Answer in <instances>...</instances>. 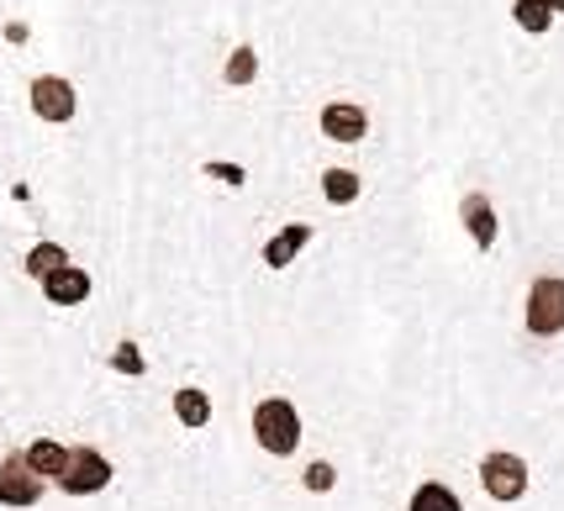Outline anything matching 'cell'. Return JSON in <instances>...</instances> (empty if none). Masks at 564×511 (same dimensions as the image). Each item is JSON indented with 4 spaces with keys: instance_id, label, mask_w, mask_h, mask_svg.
<instances>
[{
    "instance_id": "obj_1",
    "label": "cell",
    "mask_w": 564,
    "mask_h": 511,
    "mask_svg": "<svg viewBox=\"0 0 564 511\" xmlns=\"http://www.w3.org/2000/svg\"><path fill=\"white\" fill-rule=\"evenodd\" d=\"M253 438H259V448L274 454V459L295 454V443H301V416H295V406L285 395H270V401L253 406Z\"/></svg>"
},
{
    "instance_id": "obj_2",
    "label": "cell",
    "mask_w": 564,
    "mask_h": 511,
    "mask_svg": "<svg viewBox=\"0 0 564 511\" xmlns=\"http://www.w3.org/2000/svg\"><path fill=\"white\" fill-rule=\"evenodd\" d=\"M58 486L69 496H96V490L111 486V464L100 448H69L64 454V469H58Z\"/></svg>"
},
{
    "instance_id": "obj_3",
    "label": "cell",
    "mask_w": 564,
    "mask_h": 511,
    "mask_svg": "<svg viewBox=\"0 0 564 511\" xmlns=\"http://www.w3.org/2000/svg\"><path fill=\"white\" fill-rule=\"evenodd\" d=\"M528 333H539V338H560L564 333V280L549 274L528 291Z\"/></svg>"
},
{
    "instance_id": "obj_4",
    "label": "cell",
    "mask_w": 564,
    "mask_h": 511,
    "mask_svg": "<svg viewBox=\"0 0 564 511\" xmlns=\"http://www.w3.org/2000/svg\"><path fill=\"white\" fill-rule=\"evenodd\" d=\"M480 480H486V490H491L496 501H517L528 490V464L517 459V454H491V459L480 464Z\"/></svg>"
},
{
    "instance_id": "obj_5",
    "label": "cell",
    "mask_w": 564,
    "mask_h": 511,
    "mask_svg": "<svg viewBox=\"0 0 564 511\" xmlns=\"http://www.w3.org/2000/svg\"><path fill=\"white\" fill-rule=\"evenodd\" d=\"M32 111H37L43 122H69L74 117V85L69 79H58V74L32 79Z\"/></svg>"
},
{
    "instance_id": "obj_6",
    "label": "cell",
    "mask_w": 564,
    "mask_h": 511,
    "mask_svg": "<svg viewBox=\"0 0 564 511\" xmlns=\"http://www.w3.org/2000/svg\"><path fill=\"white\" fill-rule=\"evenodd\" d=\"M37 496H43V480L22 459L0 464V507H37Z\"/></svg>"
},
{
    "instance_id": "obj_7",
    "label": "cell",
    "mask_w": 564,
    "mask_h": 511,
    "mask_svg": "<svg viewBox=\"0 0 564 511\" xmlns=\"http://www.w3.org/2000/svg\"><path fill=\"white\" fill-rule=\"evenodd\" d=\"M322 132H327L333 143H359L369 132V117L359 106H348V100H333V106L322 111Z\"/></svg>"
},
{
    "instance_id": "obj_8",
    "label": "cell",
    "mask_w": 564,
    "mask_h": 511,
    "mask_svg": "<svg viewBox=\"0 0 564 511\" xmlns=\"http://www.w3.org/2000/svg\"><path fill=\"white\" fill-rule=\"evenodd\" d=\"M43 295H48L53 306H79V301L90 295V274H85V269H74V264L53 269L48 280H43Z\"/></svg>"
},
{
    "instance_id": "obj_9",
    "label": "cell",
    "mask_w": 564,
    "mask_h": 511,
    "mask_svg": "<svg viewBox=\"0 0 564 511\" xmlns=\"http://www.w3.org/2000/svg\"><path fill=\"white\" fill-rule=\"evenodd\" d=\"M312 243V221H291V227H280L270 243H264V264L270 269H285V264H295V253Z\"/></svg>"
},
{
    "instance_id": "obj_10",
    "label": "cell",
    "mask_w": 564,
    "mask_h": 511,
    "mask_svg": "<svg viewBox=\"0 0 564 511\" xmlns=\"http://www.w3.org/2000/svg\"><path fill=\"white\" fill-rule=\"evenodd\" d=\"M465 227H469V238H475L480 248L496 243V211H491V200H486V195H465Z\"/></svg>"
},
{
    "instance_id": "obj_11",
    "label": "cell",
    "mask_w": 564,
    "mask_h": 511,
    "mask_svg": "<svg viewBox=\"0 0 564 511\" xmlns=\"http://www.w3.org/2000/svg\"><path fill=\"white\" fill-rule=\"evenodd\" d=\"M64 454H69L64 443L37 438V443H32V448H26V454H22V464H26V469H32V475H53V480H58V469H64Z\"/></svg>"
},
{
    "instance_id": "obj_12",
    "label": "cell",
    "mask_w": 564,
    "mask_h": 511,
    "mask_svg": "<svg viewBox=\"0 0 564 511\" xmlns=\"http://www.w3.org/2000/svg\"><path fill=\"white\" fill-rule=\"evenodd\" d=\"M174 416H180L185 427H206V422H212V401H206V390H196V385L174 390Z\"/></svg>"
},
{
    "instance_id": "obj_13",
    "label": "cell",
    "mask_w": 564,
    "mask_h": 511,
    "mask_svg": "<svg viewBox=\"0 0 564 511\" xmlns=\"http://www.w3.org/2000/svg\"><path fill=\"white\" fill-rule=\"evenodd\" d=\"M322 195H327L333 206L359 200V174H354V170H327V174H322Z\"/></svg>"
},
{
    "instance_id": "obj_14",
    "label": "cell",
    "mask_w": 564,
    "mask_h": 511,
    "mask_svg": "<svg viewBox=\"0 0 564 511\" xmlns=\"http://www.w3.org/2000/svg\"><path fill=\"white\" fill-rule=\"evenodd\" d=\"M64 264H69V253H64L58 243H37V248H32V253L22 259V269H26V274H37V280H48L53 269H64Z\"/></svg>"
},
{
    "instance_id": "obj_15",
    "label": "cell",
    "mask_w": 564,
    "mask_h": 511,
    "mask_svg": "<svg viewBox=\"0 0 564 511\" xmlns=\"http://www.w3.org/2000/svg\"><path fill=\"white\" fill-rule=\"evenodd\" d=\"M406 511H465V507H459V496H454L448 486L427 480V486H422L417 496H412V507H406Z\"/></svg>"
},
{
    "instance_id": "obj_16",
    "label": "cell",
    "mask_w": 564,
    "mask_h": 511,
    "mask_svg": "<svg viewBox=\"0 0 564 511\" xmlns=\"http://www.w3.org/2000/svg\"><path fill=\"white\" fill-rule=\"evenodd\" d=\"M512 11H517V22L528 26V32H543V26L554 22V11H549V6H543V0H517Z\"/></svg>"
},
{
    "instance_id": "obj_17",
    "label": "cell",
    "mask_w": 564,
    "mask_h": 511,
    "mask_svg": "<svg viewBox=\"0 0 564 511\" xmlns=\"http://www.w3.org/2000/svg\"><path fill=\"white\" fill-rule=\"evenodd\" d=\"M253 74H259V58H253V48H238L232 58H227V79H232V85H253Z\"/></svg>"
},
{
    "instance_id": "obj_18",
    "label": "cell",
    "mask_w": 564,
    "mask_h": 511,
    "mask_svg": "<svg viewBox=\"0 0 564 511\" xmlns=\"http://www.w3.org/2000/svg\"><path fill=\"white\" fill-rule=\"evenodd\" d=\"M111 369H122V374H143V354H138L132 343H122V348L111 354Z\"/></svg>"
},
{
    "instance_id": "obj_19",
    "label": "cell",
    "mask_w": 564,
    "mask_h": 511,
    "mask_svg": "<svg viewBox=\"0 0 564 511\" xmlns=\"http://www.w3.org/2000/svg\"><path fill=\"white\" fill-rule=\"evenodd\" d=\"M333 480H338L333 464H312V469H306V490H333Z\"/></svg>"
},
{
    "instance_id": "obj_20",
    "label": "cell",
    "mask_w": 564,
    "mask_h": 511,
    "mask_svg": "<svg viewBox=\"0 0 564 511\" xmlns=\"http://www.w3.org/2000/svg\"><path fill=\"white\" fill-rule=\"evenodd\" d=\"M206 174H217L227 185H243V170H238V164H206Z\"/></svg>"
},
{
    "instance_id": "obj_21",
    "label": "cell",
    "mask_w": 564,
    "mask_h": 511,
    "mask_svg": "<svg viewBox=\"0 0 564 511\" xmlns=\"http://www.w3.org/2000/svg\"><path fill=\"white\" fill-rule=\"evenodd\" d=\"M543 6H549V11H564V0H543Z\"/></svg>"
}]
</instances>
